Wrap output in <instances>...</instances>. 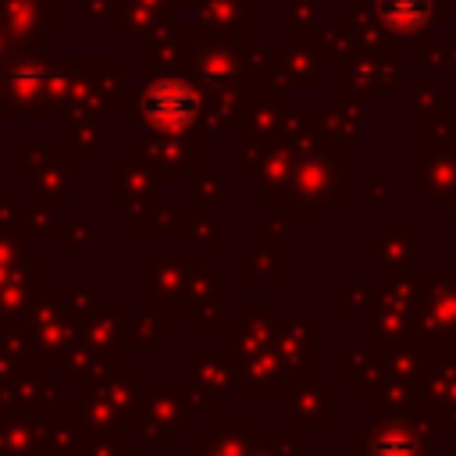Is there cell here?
<instances>
[{"instance_id": "6da1fadb", "label": "cell", "mask_w": 456, "mask_h": 456, "mask_svg": "<svg viewBox=\"0 0 456 456\" xmlns=\"http://www.w3.org/2000/svg\"><path fill=\"white\" fill-rule=\"evenodd\" d=\"M196 107H200L196 93L185 82H175V78H164L146 93V114L157 125H167V128L171 125H185L196 114Z\"/></svg>"}, {"instance_id": "7a4b0ae2", "label": "cell", "mask_w": 456, "mask_h": 456, "mask_svg": "<svg viewBox=\"0 0 456 456\" xmlns=\"http://www.w3.org/2000/svg\"><path fill=\"white\" fill-rule=\"evenodd\" d=\"M385 14H388V21H392L395 28L410 32V28H417V25L424 21L428 0H385Z\"/></svg>"}]
</instances>
